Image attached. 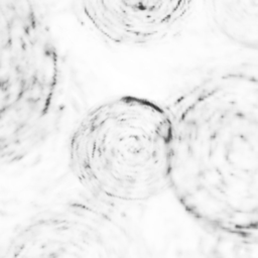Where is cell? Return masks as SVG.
<instances>
[{
    "label": "cell",
    "instance_id": "1",
    "mask_svg": "<svg viewBox=\"0 0 258 258\" xmlns=\"http://www.w3.org/2000/svg\"><path fill=\"white\" fill-rule=\"evenodd\" d=\"M167 107L170 189L207 227L258 239V64L213 74Z\"/></svg>",
    "mask_w": 258,
    "mask_h": 258
},
{
    "label": "cell",
    "instance_id": "2",
    "mask_svg": "<svg viewBox=\"0 0 258 258\" xmlns=\"http://www.w3.org/2000/svg\"><path fill=\"white\" fill-rule=\"evenodd\" d=\"M173 120L167 106L123 95L90 109L68 144L71 170L94 200L141 203L170 188Z\"/></svg>",
    "mask_w": 258,
    "mask_h": 258
},
{
    "label": "cell",
    "instance_id": "3",
    "mask_svg": "<svg viewBox=\"0 0 258 258\" xmlns=\"http://www.w3.org/2000/svg\"><path fill=\"white\" fill-rule=\"evenodd\" d=\"M64 69L37 0H0V168L37 149L61 108Z\"/></svg>",
    "mask_w": 258,
    "mask_h": 258
},
{
    "label": "cell",
    "instance_id": "4",
    "mask_svg": "<svg viewBox=\"0 0 258 258\" xmlns=\"http://www.w3.org/2000/svg\"><path fill=\"white\" fill-rule=\"evenodd\" d=\"M0 258H149L139 238L104 203L73 200L29 219Z\"/></svg>",
    "mask_w": 258,
    "mask_h": 258
},
{
    "label": "cell",
    "instance_id": "5",
    "mask_svg": "<svg viewBox=\"0 0 258 258\" xmlns=\"http://www.w3.org/2000/svg\"><path fill=\"white\" fill-rule=\"evenodd\" d=\"M192 0H72L83 25L118 45L164 37L186 15Z\"/></svg>",
    "mask_w": 258,
    "mask_h": 258
}]
</instances>
